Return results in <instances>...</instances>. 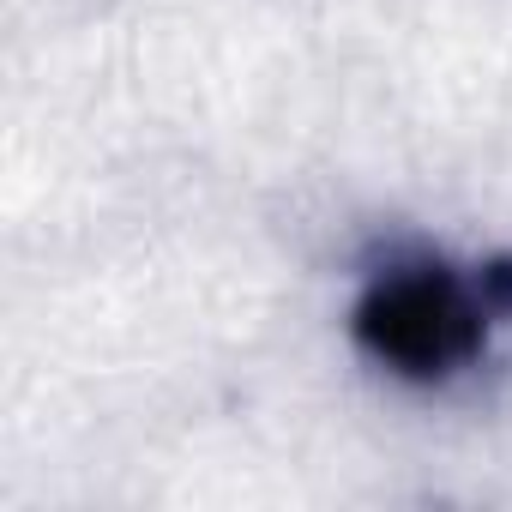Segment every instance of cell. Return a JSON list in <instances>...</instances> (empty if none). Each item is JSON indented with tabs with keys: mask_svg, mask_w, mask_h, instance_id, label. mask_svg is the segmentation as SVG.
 Returning a JSON list of instances; mask_svg holds the SVG:
<instances>
[{
	"mask_svg": "<svg viewBox=\"0 0 512 512\" xmlns=\"http://www.w3.org/2000/svg\"><path fill=\"white\" fill-rule=\"evenodd\" d=\"M362 338L374 356L398 362L404 374H440L470 350L476 314L446 278H392L362 308Z\"/></svg>",
	"mask_w": 512,
	"mask_h": 512,
	"instance_id": "cell-1",
	"label": "cell"
}]
</instances>
